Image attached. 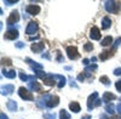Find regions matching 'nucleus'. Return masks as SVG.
<instances>
[{
  "label": "nucleus",
  "instance_id": "2f4dec72",
  "mask_svg": "<svg viewBox=\"0 0 121 119\" xmlns=\"http://www.w3.org/2000/svg\"><path fill=\"white\" fill-rule=\"evenodd\" d=\"M19 78H21V80L22 82H29V75H27V74H24V73H19Z\"/></svg>",
  "mask_w": 121,
  "mask_h": 119
},
{
  "label": "nucleus",
  "instance_id": "9b49d317",
  "mask_svg": "<svg viewBox=\"0 0 121 119\" xmlns=\"http://www.w3.org/2000/svg\"><path fill=\"white\" fill-rule=\"evenodd\" d=\"M15 91V86L12 84H7V85H3L1 86V95L3 96H9Z\"/></svg>",
  "mask_w": 121,
  "mask_h": 119
},
{
  "label": "nucleus",
  "instance_id": "aec40b11",
  "mask_svg": "<svg viewBox=\"0 0 121 119\" xmlns=\"http://www.w3.org/2000/svg\"><path fill=\"white\" fill-rule=\"evenodd\" d=\"M110 26H112V19L108 16L103 17L102 18V29H108V28H110Z\"/></svg>",
  "mask_w": 121,
  "mask_h": 119
},
{
  "label": "nucleus",
  "instance_id": "7ed1b4c3",
  "mask_svg": "<svg viewBox=\"0 0 121 119\" xmlns=\"http://www.w3.org/2000/svg\"><path fill=\"white\" fill-rule=\"evenodd\" d=\"M104 7L108 12H112V14H116L119 12V7H120V4L116 3V1H110V0H108V1L104 3Z\"/></svg>",
  "mask_w": 121,
  "mask_h": 119
},
{
  "label": "nucleus",
  "instance_id": "4c0bfd02",
  "mask_svg": "<svg viewBox=\"0 0 121 119\" xmlns=\"http://www.w3.org/2000/svg\"><path fill=\"white\" fill-rule=\"evenodd\" d=\"M18 1H9V0H4V4H6L7 6H11V5H13V4H17Z\"/></svg>",
  "mask_w": 121,
  "mask_h": 119
},
{
  "label": "nucleus",
  "instance_id": "72a5a7b5",
  "mask_svg": "<svg viewBox=\"0 0 121 119\" xmlns=\"http://www.w3.org/2000/svg\"><path fill=\"white\" fill-rule=\"evenodd\" d=\"M15 46L17 49H23V47H26V44L23 41H17V43H15Z\"/></svg>",
  "mask_w": 121,
  "mask_h": 119
},
{
  "label": "nucleus",
  "instance_id": "8fccbe9b",
  "mask_svg": "<svg viewBox=\"0 0 121 119\" xmlns=\"http://www.w3.org/2000/svg\"><path fill=\"white\" fill-rule=\"evenodd\" d=\"M91 61H93V62H96V61H97V57H92V58H91Z\"/></svg>",
  "mask_w": 121,
  "mask_h": 119
},
{
  "label": "nucleus",
  "instance_id": "c756f323",
  "mask_svg": "<svg viewBox=\"0 0 121 119\" xmlns=\"http://www.w3.org/2000/svg\"><path fill=\"white\" fill-rule=\"evenodd\" d=\"M84 50L85 51H92L93 50V44L92 43H86L84 45Z\"/></svg>",
  "mask_w": 121,
  "mask_h": 119
},
{
  "label": "nucleus",
  "instance_id": "f03ea898",
  "mask_svg": "<svg viewBox=\"0 0 121 119\" xmlns=\"http://www.w3.org/2000/svg\"><path fill=\"white\" fill-rule=\"evenodd\" d=\"M18 95L21 98H23L24 101H33L34 100V95L32 94V91H29L28 89L21 86L18 89Z\"/></svg>",
  "mask_w": 121,
  "mask_h": 119
},
{
  "label": "nucleus",
  "instance_id": "cd10ccee",
  "mask_svg": "<svg viewBox=\"0 0 121 119\" xmlns=\"http://www.w3.org/2000/svg\"><path fill=\"white\" fill-rule=\"evenodd\" d=\"M68 80H69V85L72 86V87H74V89H78V87H79L78 84L75 83V80H74V78H73V77H70V75H69V77H68Z\"/></svg>",
  "mask_w": 121,
  "mask_h": 119
},
{
  "label": "nucleus",
  "instance_id": "20e7f679",
  "mask_svg": "<svg viewBox=\"0 0 121 119\" xmlns=\"http://www.w3.org/2000/svg\"><path fill=\"white\" fill-rule=\"evenodd\" d=\"M67 55L69 57V60H78L80 57V54L78 52V49L75 46H68L67 47Z\"/></svg>",
  "mask_w": 121,
  "mask_h": 119
},
{
  "label": "nucleus",
  "instance_id": "a19ab883",
  "mask_svg": "<svg viewBox=\"0 0 121 119\" xmlns=\"http://www.w3.org/2000/svg\"><path fill=\"white\" fill-rule=\"evenodd\" d=\"M116 111H117L119 115H121V103H119V105L116 106Z\"/></svg>",
  "mask_w": 121,
  "mask_h": 119
},
{
  "label": "nucleus",
  "instance_id": "6ab92c4d",
  "mask_svg": "<svg viewBox=\"0 0 121 119\" xmlns=\"http://www.w3.org/2000/svg\"><path fill=\"white\" fill-rule=\"evenodd\" d=\"M3 75L5 78H9V79H15L16 78V72L13 71V69H10V71H7V69H3Z\"/></svg>",
  "mask_w": 121,
  "mask_h": 119
},
{
  "label": "nucleus",
  "instance_id": "2eb2a0df",
  "mask_svg": "<svg viewBox=\"0 0 121 119\" xmlns=\"http://www.w3.org/2000/svg\"><path fill=\"white\" fill-rule=\"evenodd\" d=\"M44 47H45L44 43H34V44H32V46H30L33 52H41L44 50Z\"/></svg>",
  "mask_w": 121,
  "mask_h": 119
},
{
  "label": "nucleus",
  "instance_id": "f704fd0d",
  "mask_svg": "<svg viewBox=\"0 0 121 119\" xmlns=\"http://www.w3.org/2000/svg\"><path fill=\"white\" fill-rule=\"evenodd\" d=\"M115 87H116V90H117L119 92H121V79L115 83Z\"/></svg>",
  "mask_w": 121,
  "mask_h": 119
},
{
  "label": "nucleus",
  "instance_id": "4468645a",
  "mask_svg": "<svg viewBox=\"0 0 121 119\" xmlns=\"http://www.w3.org/2000/svg\"><path fill=\"white\" fill-rule=\"evenodd\" d=\"M115 98H116V96L114 94H112V92H104L103 94V97H102V101L108 105V103L112 102L113 100H115Z\"/></svg>",
  "mask_w": 121,
  "mask_h": 119
},
{
  "label": "nucleus",
  "instance_id": "1a4fd4ad",
  "mask_svg": "<svg viewBox=\"0 0 121 119\" xmlns=\"http://www.w3.org/2000/svg\"><path fill=\"white\" fill-rule=\"evenodd\" d=\"M38 29H39L38 23L34 22V21H32V22H29V23H28V26H27V28H26V34H28V35H33V34H35V33L38 32Z\"/></svg>",
  "mask_w": 121,
  "mask_h": 119
},
{
  "label": "nucleus",
  "instance_id": "c9c22d12",
  "mask_svg": "<svg viewBox=\"0 0 121 119\" xmlns=\"http://www.w3.org/2000/svg\"><path fill=\"white\" fill-rule=\"evenodd\" d=\"M114 75H121V67H117L114 69Z\"/></svg>",
  "mask_w": 121,
  "mask_h": 119
},
{
  "label": "nucleus",
  "instance_id": "f3484780",
  "mask_svg": "<svg viewBox=\"0 0 121 119\" xmlns=\"http://www.w3.org/2000/svg\"><path fill=\"white\" fill-rule=\"evenodd\" d=\"M26 61H27V63H29L30 66H32V68H33V69H41V71H43V68H44V66H43V64L36 63L35 61H33V60H32V58H29V57H27V58H26Z\"/></svg>",
  "mask_w": 121,
  "mask_h": 119
},
{
  "label": "nucleus",
  "instance_id": "423d86ee",
  "mask_svg": "<svg viewBox=\"0 0 121 119\" xmlns=\"http://www.w3.org/2000/svg\"><path fill=\"white\" fill-rule=\"evenodd\" d=\"M98 100V92L95 91L93 94H91L87 98V110L88 111H92L93 107H95V102Z\"/></svg>",
  "mask_w": 121,
  "mask_h": 119
},
{
  "label": "nucleus",
  "instance_id": "bb28decb",
  "mask_svg": "<svg viewBox=\"0 0 121 119\" xmlns=\"http://www.w3.org/2000/svg\"><path fill=\"white\" fill-rule=\"evenodd\" d=\"M97 68H98V66H97L96 63H93V64H91V66H87V67L85 68V71H84V72L91 73L92 71H97Z\"/></svg>",
  "mask_w": 121,
  "mask_h": 119
},
{
  "label": "nucleus",
  "instance_id": "393cba45",
  "mask_svg": "<svg viewBox=\"0 0 121 119\" xmlns=\"http://www.w3.org/2000/svg\"><path fill=\"white\" fill-rule=\"evenodd\" d=\"M70 113H68L65 110H60V112H59V118L60 119H70Z\"/></svg>",
  "mask_w": 121,
  "mask_h": 119
},
{
  "label": "nucleus",
  "instance_id": "4be33fe9",
  "mask_svg": "<svg viewBox=\"0 0 121 119\" xmlns=\"http://www.w3.org/2000/svg\"><path fill=\"white\" fill-rule=\"evenodd\" d=\"M113 41H114V39L110 37V35H108V37H105L104 39H102V43H100V45H102V46H109V45H112Z\"/></svg>",
  "mask_w": 121,
  "mask_h": 119
},
{
  "label": "nucleus",
  "instance_id": "a18cd8bd",
  "mask_svg": "<svg viewBox=\"0 0 121 119\" xmlns=\"http://www.w3.org/2000/svg\"><path fill=\"white\" fill-rule=\"evenodd\" d=\"M41 57H43V58H46V60H50V58H51L48 54H43V55H41Z\"/></svg>",
  "mask_w": 121,
  "mask_h": 119
},
{
  "label": "nucleus",
  "instance_id": "473e14b6",
  "mask_svg": "<svg viewBox=\"0 0 121 119\" xmlns=\"http://www.w3.org/2000/svg\"><path fill=\"white\" fill-rule=\"evenodd\" d=\"M56 60H57V62H64V57L62 56V52H60V51H57V57H56Z\"/></svg>",
  "mask_w": 121,
  "mask_h": 119
},
{
  "label": "nucleus",
  "instance_id": "c85d7f7f",
  "mask_svg": "<svg viewBox=\"0 0 121 119\" xmlns=\"http://www.w3.org/2000/svg\"><path fill=\"white\" fill-rule=\"evenodd\" d=\"M120 44H121V38H120V37H119V38H117V39H116V40H115V41H114V44H113V49H112V52H113V51H115V50H116V49H117V46H119V45H120Z\"/></svg>",
  "mask_w": 121,
  "mask_h": 119
},
{
  "label": "nucleus",
  "instance_id": "9d476101",
  "mask_svg": "<svg viewBox=\"0 0 121 119\" xmlns=\"http://www.w3.org/2000/svg\"><path fill=\"white\" fill-rule=\"evenodd\" d=\"M90 38L92 39V40H99L100 39V31H99L98 27L93 26L90 29Z\"/></svg>",
  "mask_w": 121,
  "mask_h": 119
},
{
  "label": "nucleus",
  "instance_id": "79ce46f5",
  "mask_svg": "<svg viewBox=\"0 0 121 119\" xmlns=\"http://www.w3.org/2000/svg\"><path fill=\"white\" fill-rule=\"evenodd\" d=\"M82 63H84V64L87 67V66H88V63H90V60H87V58H84V60H82Z\"/></svg>",
  "mask_w": 121,
  "mask_h": 119
},
{
  "label": "nucleus",
  "instance_id": "a211bd4d",
  "mask_svg": "<svg viewBox=\"0 0 121 119\" xmlns=\"http://www.w3.org/2000/svg\"><path fill=\"white\" fill-rule=\"evenodd\" d=\"M6 107H7V110H9V111H11V112H16V111H17V108H18L17 102H16L15 100H9L7 103H6Z\"/></svg>",
  "mask_w": 121,
  "mask_h": 119
},
{
  "label": "nucleus",
  "instance_id": "c03bdc74",
  "mask_svg": "<svg viewBox=\"0 0 121 119\" xmlns=\"http://www.w3.org/2000/svg\"><path fill=\"white\" fill-rule=\"evenodd\" d=\"M0 117H1V119H9V117L4 113V112H1V113H0Z\"/></svg>",
  "mask_w": 121,
  "mask_h": 119
},
{
  "label": "nucleus",
  "instance_id": "6e6552de",
  "mask_svg": "<svg viewBox=\"0 0 121 119\" xmlns=\"http://www.w3.org/2000/svg\"><path fill=\"white\" fill-rule=\"evenodd\" d=\"M18 31L15 28H10L9 31L4 34V39H6V40H15V39L18 38Z\"/></svg>",
  "mask_w": 121,
  "mask_h": 119
},
{
  "label": "nucleus",
  "instance_id": "09e8293b",
  "mask_svg": "<svg viewBox=\"0 0 121 119\" xmlns=\"http://www.w3.org/2000/svg\"><path fill=\"white\" fill-rule=\"evenodd\" d=\"M113 119H121V115H115Z\"/></svg>",
  "mask_w": 121,
  "mask_h": 119
},
{
  "label": "nucleus",
  "instance_id": "e433bc0d",
  "mask_svg": "<svg viewBox=\"0 0 121 119\" xmlns=\"http://www.w3.org/2000/svg\"><path fill=\"white\" fill-rule=\"evenodd\" d=\"M85 77H86L85 74H82V73H80V74L78 75V80H79V82H84V80H85Z\"/></svg>",
  "mask_w": 121,
  "mask_h": 119
},
{
  "label": "nucleus",
  "instance_id": "dca6fc26",
  "mask_svg": "<svg viewBox=\"0 0 121 119\" xmlns=\"http://www.w3.org/2000/svg\"><path fill=\"white\" fill-rule=\"evenodd\" d=\"M43 82H44V84L47 85V86H53V85L56 84L52 74H47V77H45V78L43 79Z\"/></svg>",
  "mask_w": 121,
  "mask_h": 119
},
{
  "label": "nucleus",
  "instance_id": "f257e3e1",
  "mask_svg": "<svg viewBox=\"0 0 121 119\" xmlns=\"http://www.w3.org/2000/svg\"><path fill=\"white\" fill-rule=\"evenodd\" d=\"M43 98H44V101L46 103V108H55L59 103V97L57 95L53 96V95H48L47 94V95H44Z\"/></svg>",
  "mask_w": 121,
  "mask_h": 119
},
{
  "label": "nucleus",
  "instance_id": "b1692460",
  "mask_svg": "<svg viewBox=\"0 0 121 119\" xmlns=\"http://www.w3.org/2000/svg\"><path fill=\"white\" fill-rule=\"evenodd\" d=\"M110 56H113V52L112 51H103L102 54L99 55V58L102 60V61H105V60H108Z\"/></svg>",
  "mask_w": 121,
  "mask_h": 119
},
{
  "label": "nucleus",
  "instance_id": "ea45409f",
  "mask_svg": "<svg viewBox=\"0 0 121 119\" xmlns=\"http://www.w3.org/2000/svg\"><path fill=\"white\" fill-rule=\"evenodd\" d=\"M102 105V100H100V98H98V100L95 102V107H98V106H100Z\"/></svg>",
  "mask_w": 121,
  "mask_h": 119
},
{
  "label": "nucleus",
  "instance_id": "5701e85b",
  "mask_svg": "<svg viewBox=\"0 0 121 119\" xmlns=\"http://www.w3.org/2000/svg\"><path fill=\"white\" fill-rule=\"evenodd\" d=\"M115 110H116V107L113 105V102L112 103H108L107 106H105V111H107V113L108 114H114V112H115Z\"/></svg>",
  "mask_w": 121,
  "mask_h": 119
},
{
  "label": "nucleus",
  "instance_id": "39448f33",
  "mask_svg": "<svg viewBox=\"0 0 121 119\" xmlns=\"http://www.w3.org/2000/svg\"><path fill=\"white\" fill-rule=\"evenodd\" d=\"M41 9H40L39 5H34V4H30V5H27L26 6V12L32 15V16H35V15H39Z\"/></svg>",
  "mask_w": 121,
  "mask_h": 119
},
{
  "label": "nucleus",
  "instance_id": "a878e982",
  "mask_svg": "<svg viewBox=\"0 0 121 119\" xmlns=\"http://www.w3.org/2000/svg\"><path fill=\"white\" fill-rule=\"evenodd\" d=\"M99 82L102 83V84H104L105 86H109L110 85V80H109V78L107 77V75H102L99 78Z\"/></svg>",
  "mask_w": 121,
  "mask_h": 119
},
{
  "label": "nucleus",
  "instance_id": "0eeeda50",
  "mask_svg": "<svg viewBox=\"0 0 121 119\" xmlns=\"http://www.w3.org/2000/svg\"><path fill=\"white\" fill-rule=\"evenodd\" d=\"M18 19H19V14H18V11H12L11 14H10V16L7 17V19H6V23H7V26L9 27H11L13 23H17L18 22Z\"/></svg>",
  "mask_w": 121,
  "mask_h": 119
},
{
  "label": "nucleus",
  "instance_id": "de8ad7c7",
  "mask_svg": "<svg viewBox=\"0 0 121 119\" xmlns=\"http://www.w3.org/2000/svg\"><path fill=\"white\" fill-rule=\"evenodd\" d=\"M81 119H91V115H85V117H82Z\"/></svg>",
  "mask_w": 121,
  "mask_h": 119
},
{
  "label": "nucleus",
  "instance_id": "f8f14e48",
  "mask_svg": "<svg viewBox=\"0 0 121 119\" xmlns=\"http://www.w3.org/2000/svg\"><path fill=\"white\" fill-rule=\"evenodd\" d=\"M28 89H29V90H32V91H36V92H41V91H43L41 85H40L36 80L29 82V83H28Z\"/></svg>",
  "mask_w": 121,
  "mask_h": 119
},
{
  "label": "nucleus",
  "instance_id": "37998d69",
  "mask_svg": "<svg viewBox=\"0 0 121 119\" xmlns=\"http://www.w3.org/2000/svg\"><path fill=\"white\" fill-rule=\"evenodd\" d=\"M99 118H100V119H110V118H109L107 114H104V113H103V114H100V115H99Z\"/></svg>",
  "mask_w": 121,
  "mask_h": 119
},
{
  "label": "nucleus",
  "instance_id": "58836bf2",
  "mask_svg": "<svg viewBox=\"0 0 121 119\" xmlns=\"http://www.w3.org/2000/svg\"><path fill=\"white\" fill-rule=\"evenodd\" d=\"M1 61H3V63H5V64H7V66L11 64V60H10V58H3Z\"/></svg>",
  "mask_w": 121,
  "mask_h": 119
},
{
  "label": "nucleus",
  "instance_id": "49530a36",
  "mask_svg": "<svg viewBox=\"0 0 121 119\" xmlns=\"http://www.w3.org/2000/svg\"><path fill=\"white\" fill-rule=\"evenodd\" d=\"M38 38H39V37H30V38H29V40H32V41H33V40H36Z\"/></svg>",
  "mask_w": 121,
  "mask_h": 119
},
{
  "label": "nucleus",
  "instance_id": "ddd939ff",
  "mask_svg": "<svg viewBox=\"0 0 121 119\" xmlns=\"http://www.w3.org/2000/svg\"><path fill=\"white\" fill-rule=\"evenodd\" d=\"M52 77H53V79L56 80H58V89H62L65 84H67V78L64 77V75H60V74H52Z\"/></svg>",
  "mask_w": 121,
  "mask_h": 119
},
{
  "label": "nucleus",
  "instance_id": "412c9836",
  "mask_svg": "<svg viewBox=\"0 0 121 119\" xmlns=\"http://www.w3.org/2000/svg\"><path fill=\"white\" fill-rule=\"evenodd\" d=\"M69 108H70V110H72L74 113H79L80 111H81V107H80V105L78 103V102H70L69 103Z\"/></svg>",
  "mask_w": 121,
  "mask_h": 119
},
{
  "label": "nucleus",
  "instance_id": "7c9ffc66",
  "mask_svg": "<svg viewBox=\"0 0 121 119\" xmlns=\"http://www.w3.org/2000/svg\"><path fill=\"white\" fill-rule=\"evenodd\" d=\"M56 113H45L44 114V118L45 119H56Z\"/></svg>",
  "mask_w": 121,
  "mask_h": 119
},
{
  "label": "nucleus",
  "instance_id": "3c124183",
  "mask_svg": "<svg viewBox=\"0 0 121 119\" xmlns=\"http://www.w3.org/2000/svg\"><path fill=\"white\" fill-rule=\"evenodd\" d=\"M65 69H67V71H70V69H72V67H69V66H67V67H65Z\"/></svg>",
  "mask_w": 121,
  "mask_h": 119
}]
</instances>
